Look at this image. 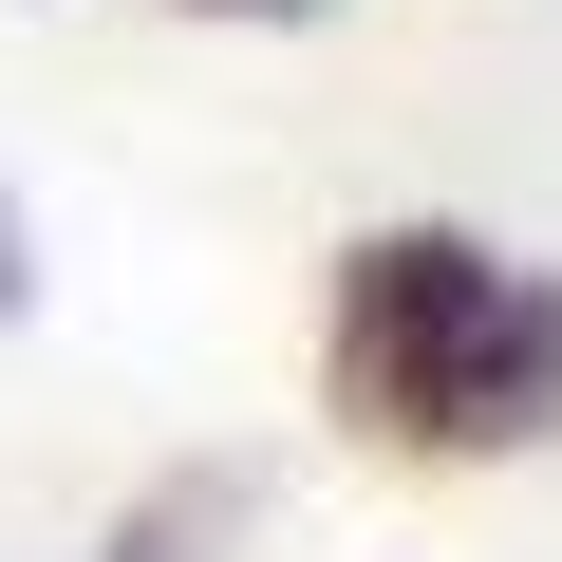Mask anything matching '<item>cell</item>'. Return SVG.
Returning a JSON list of instances; mask_svg holds the SVG:
<instances>
[{
  "label": "cell",
  "instance_id": "2",
  "mask_svg": "<svg viewBox=\"0 0 562 562\" xmlns=\"http://www.w3.org/2000/svg\"><path fill=\"white\" fill-rule=\"evenodd\" d=\"M225 20H301V0H225Z\"/></svg>",
  "mask_w": 562,
  "mask_h": 562
},
{
  "label": "cell",
  "instance_id": "1",
  "mask_svg": "<svg viewBox=\"0 0 562 562\" xmlns=\"http://www.w3.org/2000/svg\"><path fill=\"white\" fill-rule=\"evenodd\" d=\"M338 394L413 450H525L562 431V281L487 244H375L338 301Z\"/></svg>",
  "mask_w": 562,
  "mask_h": 562
}]
</instances>
